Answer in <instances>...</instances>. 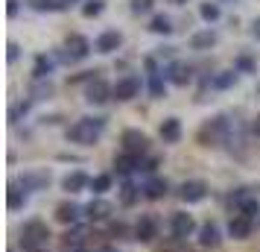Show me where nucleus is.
<instances>
[{"mask_svg": "<svg viewBox=\"0 0 260 252\" xmlns=\"http://www.w3.org/2000/svg\"><path fill=\"white\" fill-rule=\"evenodd\" d=\"M103 126H106V120H103V118H82V120H76L71 129H68V141L82 144V147H91V144H96V138L103 135Z\"/></svg>", "mask_w": 260, "mask_h": 252, "instance_id": "f257e3e1", "label": "nucleus"}, {"mask_svg": "<svg viewBox=\"0 0 260 252\" xmlns=\"http://www.w3.org/2000/svg\"><path fill=\"white\" fill-rule=\"evenodd\" d=\"M228 138H231V123H228V118H222V115L208 120L199 129V141L205 147H219V144H225Z\"/></svg>", "mask_w": 260, "mask_h": 252, "instance_id": "f03ea898", "label": "nucleus"}, {"mask_svg": "<svg viewBox=\"0 0 260 252\" xmlns=\"http://www.w3.org/2000/svg\"><path fill=\"white\" fill-rule=\"evenodd\" d=\"M47 238H50V229H47V223H41V220H29L24 226V232H21V240H24L26 252L41 249V243H47Z\"/></svg>", "mask_w": 260, "mask_h": 252, "instance_id": "7ed1b4c3", "label": "nucleus"}, {"mask_svg": "<svg viewBox=\"0 0 260 252\" xmlns=\"http://www.w3.org/2000/svg\"><path fill=\"white\" fill-rule=\"evenodd\" d=\"M108 97H114V85H108L103 76H96L88 82V91H85V100L88 103H94V106H103Z\"/></svg>", "mask_w": 260, "mask_h": 252, "instance_id": "20e7f679", "label": "nucleus"}, {"mask_svg": "<svg viewBox=\"0 0 260 252\" xmlns=\"http://www.w3.org/2000/svg\"><path fill=\"white\" fill-rule=\"evenodd\" d=\"M138 94H141V76L129 73V76H123V79H117V82H114V100H120V103L135 100Z\"/></svg>", "mask_w": 260, "mask_h": 252, "instance_id": "39448f33", "label": "nucleus"}, {"mask_svg": "<svg viewBox=\"0 0 260 252\" xmlns=\"http://www.w3.org/2000/svg\"><path fill=\"white\" fill-rule=\"evenodd\" d=\"M64 47H68V59L71 62H82L88 59V53H91V41L85 36H79V33H73V36H68V41H64Z\"/></svg>", "mask_w": 260, "mask_h": 252, "instance_id": "423d86ee", "label": "nucleus"}, {"mask_svg": "<svg viewBox=\"0 0 260 252\" xmlns=\"http://www.w3.org/2000/svg\"><path fill=\"white\" fill-rule=\"evenodd\" d=\"M123 150L132 153V156H143L149 150V138L141 132V129H126L123 132Z\"/></svg>", "mask_w": 260, "mask_h": 252, "instance_id": "0eeeda50", "label": "nucleus"}, {"mask_svg": "<svg viewBox=\"0 0 260 252\" xmlns=\"http://www.w3.org/2000/svg\"><path fill=\"white\" fill-rule=\"evenodd\" d=\"M234 208L240 211V214H246V217H254V214H260V205H257V197L248 191V188H240V191L234 193Z\"/></svg>", "mask_w": 260, "mask_h": 252, "instance_id": "6e6552de", "label": "nucleus"}, {"mask_svg": "<svg viewBox=\"0 0 260 252\" xmlns=\"http://www.w3.org/2000/svg\"><path fill=\"white\" fill-rule=\"evenodd\" d=\"M178 197L184 200V203H202L205 197H208V185L199 179H193V182H184L181 188H178Z\"/></svg>", "mask_w": 260, "mask_h": 252, "instance_id": "1a4fd4ad", "label": "nucleus"}, {"mask_svg": "<svg viewBox=\"0 0 260 252\" xmlns=\"http://www.w3.org/2000/svg\"><path fill=\"white\" fill-rule=\"evenodd\" d=\"M158 235V217L155 214H143L138 220V226H135V238L141 240V243H149V240Z\"/></svg>", "mask_w": 260, "mask_h": 252, "instance_id": "9d476101", "label": "nucleus"}, {"mask_svg": "<svg viewBox=\"0 0 260 252\" xmlns=\"http://www.w3.org/2000/svg\"><path fill=\"white\" fill-rule=\"evenodd\" d=\"M120 44H123V36H120L117 30H106V33L96 36L94 50L96 53H114V50H120Z\"/></svg>", "mask_w": 260, "mask_h": 252, "instance_id": "9b49d317", "label": "nucleus"}, {"mask_svg": "<svg viewBox=\"0 0 260 252\" xmlns=\"http://www.w3.org/2000/svg\"><path fill=\"white\" fill-rule=\"evenodd\" d=\"M251 229H254V217H246V214L231 217V223H228V232H231V238H237V240H246L248 235H251Z\"/></svg>", "mask_w": 260, "mask_h": 252, "instance_id": "f8f14e48", "label": "nucleus"}, {"mask_svg": "<svg viewBox=\"0 0 260 252\" xmlns=\"http://www.w3.org/2000/svg\"><path fill=\"white\" fill-rule=\"evenodd\" d=\"M170 229H173V235H176V238H190V235H193V229H196V223H193V217H190V214L176 211L173 220H170Z\"/></svg>", "mask_w": 260, "mask_h": 252, "instance_id": "ddd939ff", "label": "nucleus"}, {"mask_svg": "<svg viewBox=\"0 0 260 252\" xmlns=\"http://www.w3.org/2000/svg\"><path fill=\"white\" fill-rule=\"evenodd\" d=\"M143 65H146V71H149V91H152V97H164L167 82H164V76H161V71H158V65H155V59L149 56Z\"/></svg>", "mask_w": 260, "mask_h": 252, "instance_id": "4468645a", "label": "nucleus"}, {"mask_svg": "<svg viewBox=\"0 0 260 252\" xmlns=\"http://www.w3.org/2000/svg\"><path fill=\"white\" fill-rule=\"evenodd\" d=\"M164 76H167L173 85H187L193 73H190V65H187V62H173V65L164 71Z\"/></svg>", "mask_w": 260, "mask_h": 252, "instance_id": "2eb2a0df", "label": "nucleus"}, {"mask_svg": "<svg viewBox=\"0 0 260 252\" xmlns=\"http://www.w3.org/2000/svg\"><path fill=\"white\" fill-rule=\"evenodd\" d=\"M91 185V179H88V173H82V170H73V173H68L64 179H61V188L68 193H79V191H85Z\"/></svg>", "mask_w": 260, "mask_h": 252, "instance_id": "dca6fc26", "label": "nucleus"}, {"mask_svg": "<svg viewBox=\"0 0 260 252\" xmlns=\"http://www.w3.org/2000/svg\"><path fill=\"white\" fill-rule=\"evenodd\" d=\"M158 132H161V138H164V144H178V141H181V120L167 118Z\"/></svg>", "mask_w": 260, "mask_h": 252, "instance_id": "f3484780", "label": "nucleus"}, {"mask_svg": "<svg viewBox=\"0 0 260 252\" xmlns=\"http://www.w3.org/2000/svg\"><path fill=\"white\" fill-rule=\"evenodd\" d=\"M47 185H50V173L47 170L24 173V176H21V188H24V191H38V188H47Z\"/></svg>", "mask_w": 260, "mask_h": 252, "instance_id": "a211bd4d", "label": "nucleus"}, {"mask_svg": "<svg viewBox=\"0 0 260 252\" xmlns=\"http://www.w3.org/2000/svg\"><path fill=\"white\" fill-rule=\"evenodd\" d=\"M213 44H216V33H213L211 26L196 33V36H190V50H211Z\"/></svg>", "mask_w": 260, "mask_h": 252, "instance_id": "6ab92c4d", "label": "nucleus"}, {"mask_svg": "<svg viewBox=\"0 0 260 252\" xmlns=\"http://www.w3.org/2000/svg\"><path fill=\"white\" fill-rule=\"evenodd\" d=\"M114 167H117V173H123V176H129V173H135V170H141V156H132V153H123V156L114 158Z\"/></svg>", "mask_w": 260, "mask_h": 252, "instance_id": "aec40b11", "label": "nucleus"}, {"mask_svg": "<svg viewBox=\"0 0 260 252\" xmlns=\"http://www.w3.org/2000/svg\"><path fill=\"white\" fill-rule=\"evenodd\" d=\"M26 6L32 12H64L68 9L61 0H26Z\"/></svg>", "mask_w": 260, "mask_h": 252, "instance_id": "412c9836", "label": "nucleus"}, {"mask_svg": "<svg viewBox=\"0 0 260 252\" xmlns=\"http://www.w3.org/2000/svg\"><path fill=\"white\" fill-rule=\"evenodd\" d=\"M85 211H88V217H91V220H106V217L114 211V205L108 203V200H94V203L88 205Z\"/></svg>", "mask_w": 260, "mask_h": 252, "instance_id": "4be33fe9", "label": "nucleus"}, {"mask_svg": "<svg viewBox=\"0 0 260 252\" xmlns=\"http://www.w3.org/2000/svg\"><path fill=\"white\" fill-rule=\"evenodd\" d=\"M79 214H82V208H79L76 203H61L59 208H56V217H59L61 223H76Z\"/></svg>", "mask_w": 260, "mask_h": 252, "instance_id": "5701e85b", "label": "nucleus"}, {"mask_svg": "<svg viewBox=\"0 0 260 252\" xmlns=\"http://www.w3.org/2000/svg\"><path fill=\"white\" fill-rule=\"evenodd\" d=\"M199 243L202 246H216L219 243V226L216 223H205L199 232Z\"/></svg>", "mask_w": 260, "mask_h": 252, "instance_id": "b1692460", "label": "nucleus"}, {"mask_svg": "<svg viewBox=\"0 0 260 252\" xmlns=\"http://www.w3.org/2000/svg\"><path fill=\"white\" fill-rule=\"evenodd\" d=\"M176 26H173V21L167 18V15H155L152 21H149V33H155V36H170Z\"/></svg>", "mask_w": 260, "mask_h": 252, "instance_id": "393cba45", "label": "nucleus"}, {"mask_svg": "<svg viewBox=\"0 0 260 252\" xmlns=\"http://www.w3.org/2000/svg\"><path fill=\"white\" fill-rule=\"evenodd\" d=\"M24 203H26V197H24V191L18 188V185H9V193H6V205H9V211H18V208H24Z\"/></svg>", "mask_w": 260, "mask_h": 252, "instance_id": "a878e982", "label": "nucleus"}, {"mask_svg": "<svg viewBox=\"0 0 260 252\" xmlns=\"http://www.w3.org/2000/svg\"><path fill=\"white\" fill-rule=\"evenodd\" d=\"M167 193V182L164 179H149L143 185V197H149V200H161Z\"/></svg>", "mask_w": 260, "mask_h": 252, "instance_id": "bb28decb", "label": "nucleus"}, {"mask_svg": "<svg viewBox=\"0 0 260 252\" xmlns=\"http://www.w3.org/2000/svg\"><path fill=\"white\" fill-rule=\"evenodd\" d=\"M32 73H36V79H44V76H50L53 73V59L50 56H36V68H32Z\"/></svg>", "mask_w": 260, "mask_h": 252, "instance_id": "cd10ccee", "label": "nucleus"}, {"mask_svg": "<svg viewBox=\"0 0 260 252\" xmlns=\"http://www.w3.org/2000/svg\"><path fill=\"white\" fill-rule=\"evenodd\" d=\"M199 15H202V21H208V24H213V21H219V3H211V0H208V3H202L199 6Z\"/></svg>", "mask_w": 260, "mask_h": 252, "instance_id": "c85d7f7f", "label": "nucleus"}, {"mask_svg": "<svg viewBox=\"0 0 260 252\" xmlns=\"http://www.w3.org/2000/svg\"><path fill=\"white\" fill-rule=\"evenodd\" d=\"M237 82V71H222L213 76V88H231Z\"/></svg>", "mask_w": 260, "mask_h": 252, "instance_id": "c756f323", "label": "nucleus"}, {"mask_svg": "<svg viewBox=\"0 0 260 252\" xmlns=\"http://www.w3.org/2000/svg\"><path fill=\"white\" fill-rule=\"evenodd\" d=\"M234 71L237 73H254V71H257V65H254V59H251V56H237Z\"/></svg>", "mask_w": 260, "mask_h": 252, "instance_id": "7c9ffc66", "label": "nucleus"}, {"mask_svg": "<svg viewBox=\"0 0 260 252\" xmlns=\"http://www.w3.org/2000/svg\"><path fill=\"white\" fill-rule=\"evenodd\" d=\"M103 9H106V3H103V0H85L82 15H85V18H96V15H103Z\"/></svg>", "mask_w": 260, "mask_h": 252, "instance_id": "2f4dec72", "label": "nucleus"}, {"mask_svg": "<svg viewBox=\"0 0 260 252\" xmlns=\"http://www.w3.org/2000/svg\"><path fill=\"white\" fill-rule=\"evenodd\" d=\"M91 188H94V193H106L108 188H111V176H108V173L94 176V179H91Z\"/></svg>", "mask_w": 260, "mask_h": 252, "instance_id": "473e14b6", "label": "nucleus"}, {"mask_svg": "<svg viewBox=\"0 0 260 252\" xmlns=\"http://www.w3.org/2000/svg\"><path fill=\"white\" fill-rule=\"evenodd\" d=\"M120 200H123V205H132V203H135V200H138V188H135V185H129V182H126V185L120 188Z\"/></svg>", "mask_w": 260, "mask_h": 252, "instance_id": "72a5a7b5", "label": "nucleus"}, {"mask_svg": "<svg viewBox=\"0 0 260 252\" xmlns=\"http://www.w3.org/2000/svg\"><path fill=\"white\" fill-rule=\"evenodd\" d=\"M155 6V0H132V12L135 15H146Z\"/></svg>", "mask_w": 260, "mask_h": 252, "instance_id": "f704fd0d", "label": "nucleus"}, {"mask_svg": "<svg viewBox=\"0 0 260 252\" xmlns=\"http://www.w3.org/2000/svg\"><path fill=\"white\" fill-rule=\"evenodd\" d=\"M18 56H21L18 44H15V41H9V47H6V59H9V62H18Z\"/></svg>", "mask_w": 260, "mask_h": 252, "instance_id": "c9c22d12", "label": "nucleus"}, {"mask_svg": "<svg viewBox=\"0 0 260 252\" xmlns=\"http://www.w3.org/2000/svg\"><path fill=\"white\" fill-rule=\"evenodd\" d=\"M18 9H21V3H18V0H6V15H9V18H15Z\"/></svg>", "mask_w": 260, "mask_h": 252, "instance_id": "e433bc0d", "label": "nucleus"}, {"mask_svg": "<svg viewBox=\"0 0 260 252\" xmlns=\"http://www.w3.org/2000/svg\"><path fill=\"white\" fill-rule=\"evenodd\" d=\"M251 36L260 41V18H254V24H251Z\"/></svg>", "mask_w": 260, "mask_h": 252, "instance_id": "4c0bfd02", "label": "nucleus"}, {"mask_svg": "<svg viewBox=\"0 0 260 252\" xmlns=\"http://www.w3.org/2000/svg\"><path fill=\"white\" fill-rule=\"evenodd\" d=\"M111 235H126V226H123V223H117V226L111 229Z\"/></svg>", "mask_w": 260, "mask_h": 252, "instance_id": "58836bf2", "label": "nucleus"}, {"mask_svg": "<svg viewBox=\"0 0 260 252\" xmlns=\"http://www.w3.org/2000/svg\"><path fill=\"white\" fill-rule=\"evenodd\" d=\"M251 129H254V135H260V115L254 118V126H251Z\"/></svg>", "mask_w": 260, "mask_h": 252, "instance_id": "ea45409f", "label": "nucleus"}, {"mask_svg": "<svg viewBox=\"0 0 260 252\" xmlns=\"http://www.w3.org/2000/svg\"><path fill=\"white\" fill-rule=\"evenodd\" d=\"M170 3H173V6H184V3H187V0H170Z\"/></svg>", "mask_w": 260, "mask_h": 252, "instance_id": "a19ab883", "label": "nucleus"}, {"mask_svg": "<svg viewBox=\"0 0 260 252\" xmlns=\"http://www.w3.org/2000/svg\"><path fill=\"white\" fill-rule=\"evenodd\" d=\"M100 252H117V249H114V246H103Z\"/></svg>", "mask_w": 260, "mask_h": 252, "instance_id": "79ce46f5", "label": "nucleus"}, {"mask_svg": "<svg viewBox=\"0 0 260 252\" xmlns=\"http://www.w3.org/2000/svg\"><path fill=\"white\" fill-rule=\"evenodd\" d=\"M61 3H64V6H73V3H79V0H61Z\"/></svg>", "mask_w": 260, "mask_h": 252, "instance_id": "37998d69", "label": "nucleus"}, {"mask_svg": "<svg viewBox=\"0 0 260 252\" xmlns=\"http://www.w3.org/2000/svg\"><path fill=\"white\" fill-rule=\"evenodd\" d=\"M64 252H85V249H64Z\"/></svg>", "mask_w": 260, "mask_h": 252, "instance_id": "c03bdc74", "label": "nucleus"}, {"mask_svg": "<svg viewBox=\"0 0 260 252\" xmlns=\"http://www.w3.org/2000/svg\"><path fill=\"white\" fill-rule=\"evenodd\" d=\"M29 252H47V249H29Z\"/></svg>", "mask_w": 260, "mask_h": 252, "instance_id": "a18cd8bd", "label": "nucleus"}, {"mask_svg": "<svg viewBox=\"0 0 260 252\" xmlns=\"http://www.w3.org/2000/svg\"><path fill=\"white\" fill-rule=\"evenodd\" d=\"M257 94H260V82H257Z\"/></svg>", "mask_w": 260, "mask_h": 252, "instance_id": "49530a36", "label": "nucleus"}]
</instances>
